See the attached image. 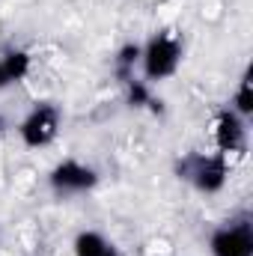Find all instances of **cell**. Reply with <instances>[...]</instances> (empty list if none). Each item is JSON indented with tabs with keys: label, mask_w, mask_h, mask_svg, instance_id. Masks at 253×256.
I'll list each match as a JSON object with an SVG mask.
<instances>
[{
	"label": "cell",
	"mask_w": 253,
	"mask_h": 256,
	"mask_svg": "<svg viewBox=\"0 0 253 256\" xmlns=\"http://www.w3.org/2000/svg\"><path fill=\"white\" fill-rule=\"evenodd\" d=\"M212 254L214 256H253V232L250 226H224L212 236Z\"/></svg>",
	"instance_id": "5"
},
{
	"label": "cell",
	"mask_w": 253,
	"mask_h": 256,
	"mask_svg": "<svg viewBox=\"0 0 253 256\" xmlns=\"http://www.w3.org/2000/svg\"><path fill=\"white\" fill-rule=\"evenodd\" d=\"M212 137L218 143L220 152H242L244 149V122L236 110H220L214 116V126H212Z\"/></svg>",
	"instance_id": "6"
},
{
	"label": "cell",
	"mask_w": 253,
	"mask_h": 256,
	"mask_svg": "<svg viewBox=\"0 0 253 256\" xmlns=\"http://www.w3.org/2000/svg\"><path fill=\"white\" fill-rule=\"evenodd\" d=\"M137 60H140V48H137V45H126V48L120 51V57H116V68H120V74H122L126 80H131V68H134Z\"/></svg>",
	"instance_id": "10"
},
{
	"label": "cell",
	"mask_w": 253,
	"mask_h": 256,
	"mask_svg": "<svg viewBox=\"0 0 253 256\" xmlns=\"http://www.w3.org/2000/svg\"><path fill=\"white\" fill-rule=\"evenodd\" d=\"M182 170H185V176H188L190 182L206 194H218L226 185V176H230L226 161L218 158V155L214 158H190Z\"/></svg>",
	"instance_id": "3"
},
{
	"label": "cell",
	"mask_w": 253,
	"mask_h": 256,
	"mask_svg": "<svg viewBox=\"0 0 253 256\" xmlns=\"http://www.w3.org/2000/svg\"><path fill=\"white\" fill-rule=\"evenodd\" d=\"M0 128H3V120H0Z\"/></svg>",
	"instance_id": "13"
},
{
	"label": "cell",
	"mask_w": 253,
	"mask_h": 256,
	"mask_svg": "<svg viewBox=\"0 0 253 256\" xmlns=\"http://www.w3.org/2000/svg\"><path fill=\"white\" fill-rule=\"evenodd\" d=\"M12 80H9V74H6V66H3V60H0V90L3 86H9Z\"/></svg>",
	"instance_id": "12"
},
{
	"label": "cell",
	"mask_w": 253,
	"mask_h": 256,
	"mask_svg": "<svg viewBox=\"0 0 253 256\" xmlns=\"http://www.w3.org/2000/svg\"><path fill=\"white\" fill-rule=\"evenodd\" d=\"M250 110H253V86H250V78L244 74V80L238 84V92H236V114L248 116Z\"/></svg>",
	"instance_id": "9"
},
{
	"label": "cell",
	"mask_w": 253,
	"mask_h": 256,
	"mask_svg": "<svg viewBox=\"0 0 253 256\" xmlns=\"http://www.w3.org/2000/svg\"><path fill=\"white\" fill-rule=\"evenodd\" d=\"M128 104H134V108H146V104H152V96H149V86L143 84V80H128Z\"/></svg>",
	"instance_id": "11"
},
{
	"label": "cell",
	"mask_w": 253,
	"mask_h": 256,
	"mask_svg": "<svg viewBox=\"0 0 253 256\" xmlns=\"http://www.w3.org/2000/svg\"><path fill=\"white\" fill-rule=\"evenodd\" d=\"M110 244L98 232H80L74 238V256H102Z\"/></svg>",
	"instance_id": "7"
},
{
	"label": "cell",
	"mask_w": 253,
	"mask_h": 256,
	"mask_svg": "<svg viewBox=\"0 0 253 256\" xmlns=\"http://www.w3.org/2000/svg\"><path fill=\"white\" fill-rule=\"evenodd\" d=\"M3 66H6L9 80H12V84H18V80H21V78H27V72H30V57H27L24 51H12V54H6V57H3Z\"/></svg>",
	"instance_id": "8"
},
{
	"label": "cell",
	"mask_w": 253,
	"mask_h": 256,
	"mask_svg": "<svg viewBox=\"0 0 253 256\" xmlns=\"http://www.w3.org/2000/svg\"><path fill=\"white\" fill-rule=\"evenodd\" d=\"M96 182H98L96 170H92V167H84L80 161H63V164H57L54 173H51V185L63 194L90 191Z\"/></svg>",
	"instance_id": "4"
},
{
	"label": "cell",
	"mask_w": 253,
	"mask_h": 256,
	"mask_svg": "<svg viewBox=\"0 0 253 256\" xmlns=\"http://www.w3.org/2000/svg\"><path fill=\"white\" fill-rule=\"evenodd\" d=\"M140 60H143V72L149 80H161V78H170L176 68H179V60H182V45L176 36L170 33H161L155 36L146 51H140Z\"/></svg>",
	"instance_id": "1"
},
{
	"label": "cell",
	"mask_w": 253,
	"mask_h": 256,
	"mask_svg": "<svg viewBox=\"0 0 253 256\" xmlns=\"http://www.w3.org/2000/svg\"><path fill=\"white\" fill-rule=\"evenodd\" d=\"M57 128H60V110L51 108V104H39L21 122V140L30 149H39V146H48L57 137Z\"/></svg>",
	"instance_id": "2"
}]
</instances>
